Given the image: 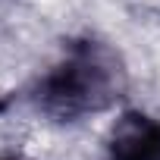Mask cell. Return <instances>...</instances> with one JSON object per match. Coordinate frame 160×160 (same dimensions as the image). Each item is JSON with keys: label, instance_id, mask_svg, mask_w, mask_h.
Here are the masks:
<instances>
[{"label": "cell", "instance_id": "1", "mask_svg": "<svg viewBox=\"0 0 160 160\" xmlns=\"http://www.w3.org/2000/svg\"><path fill=\"white\" fill-rule=\"evenodd\" d=\"M126 91L129 69L122 53L98 35H75L63 41L60 57L28 82L25 101L53 126H78L122 104Z\"/></svg>", "mask_w": 160, "mask_h": 160}, {"label": "cell", "instance_id": "2", "mask_svg": "<svg viewBox=\"0 0 160 160\" xmlns=\"http://www.w3.org/2000/svg\"><path fill=\"white\" fill-rule=\"evenodd\" d=\"M104 160H160V116L126 107L107 129Z\"/></svg>", "mask_w": 160, "mask_h": 160}, {"label": "cell", "instance_id": "3", "mask_svg": "<svg viewBox=\"0 0 160 160\" xmlns=\"http://www.w3.org/2000/svg\"><path fill=\"white\" fill-rule=\"evenodd\" d=\"M0 160H25V157H19V154H3Z\"/></svg>", "mask_w": 160, "mask_h": 160}]
</instances>
